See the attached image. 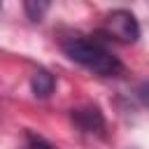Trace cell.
<instances>
[{"instance_id":"cell-1","label":"cell","mask_w":149,"mask_h":149,"mask_svg":"<svg viewBox=\"0 0 149 149\" xmlns=\"http://www.w3.org/2000/svg\"><path fill=\"white\" fill-rule=\"evenodd\" d=\"M63 51L68 58H72L74 63L93 70L95 74L102 77H116L123 72V63L98 40H88L84 35H72L68 40H63Z\"/></svg>"},{"instance_id":"cell-2","label":"cell","mask_w":149,"mask_h":149,"mask_svg":"<svg viewBox=\"0 0 149 149\" xmlns=\"http://www.w3.org/2000/svg\"><path fill=\"white\" fill-rule=\"evenodd\" d=\"M105 35L114 37L119 42H137L140 37V23L133 12L128 9H114L105 19Z\"/></svg>"},{"instance_id":"cell-5","label":"cell","mask_w":149,"mask_h":149,"mask_svg":"<svg viewBox=\"0 0 149 149\" xmlns=\"http://www.w3.org/2000/svg\"><path fill=\"white\" fill-rule=\"evenodd\" d=\"M23 9H26V14H28L30 21H42L44 12L49 9V2H44V0H40V2H35V0H26V2H23Z\"/></svg>"},{"instance_id":"cell-6","label":"cell","mask_w":149,"mask_h":149,"mask_svg":"<svg viewBox=\"0 0 149 149\" xmlns=\"http://www.w3.org/2000/svg\"><path fill=\"white\" fill-rule=\"evenodd\" d=\"M28 144H30V149H56L47 140H42L40 135H33V133H28Z\"/></svg>"},{"instance_id":"cell-4","label":"cell","mask_w":149,"mask_h":149,"mask_svg":"<svg viewBox=\"0 0 149 149\" xmlns=\"http://www.w3.org/2000/svg\"><path fill=\"white\" fill-rule=\"evenodd\" d=\"M30 88H33V93H35L37 98H49V95L54 93V88H56V79H54V74H51L49 70L40 68V70H35L33 77H30Z\"/></svg>"},{"instance_id":"cell-7","label":"cell","mask_w":149,"mask_h":149,"mask_svg":"<svg viewBox=\"0 0 149 149\" xmlns=\"http://www.w3.org/2000/svg\"><path fill=\"white\" fill-rule=\"evenodd\" d=\"M135 93H137V100L149 109V81H142V84L137 86V91H135Z\"/></svg>"},{"instance_id":"cell-3","label":"cell","mask_w":149,"mask_h":149,"mask_svg":"<svg viewBox=\"0 0 149 149\" xmlns=\"http://www.w3.org/2000/svg\"><path fill=\"white\" fill-rule=\"evenodd\" d=\"M74 126L81 133H91V135H105V116L100 112V107L95 105H84L70 112Z\"/></svg>"}]
</instances>
